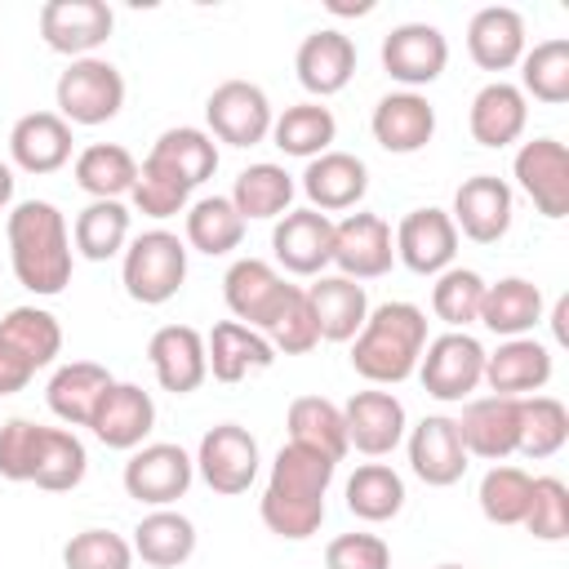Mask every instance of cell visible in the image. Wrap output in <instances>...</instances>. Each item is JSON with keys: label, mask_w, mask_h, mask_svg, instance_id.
<instances>
[{"label": "cell", "mask_w": 569, "mask_h": 569, "mask_svg": "<svg viewBox=\"0 0 569 569\" xmlns=\"http://www.w3.org/2000/svg\"><path fill=\"white\" fill-rule=\"evenodd\" d=\"M62 565L67 569H133V547L129 538L111 529H80L67 538Z\"/></svg>", "instance_id": "obj_51"}, {"label": "cell", "mask_w": 569, "mask_h": 569, "mask_svg": "<svg viewBox=\"0 0 569 569\" xmlns=\"http://www.w3.org/2000/svg\"><path fill=\"white\" fill-rule=\"evenodd\" d=\"M204 360H209V373L231 387V382H244L249 373L271 369L276 351L258 329H249L240 320H218L204 338Z\"/></svg>", "instance_id": "obj_30"}, {"label": "cell", "mask_w": 569, "mask_h": 569, "mask_svg": "<svg viewBox=\"0 0 569 569\" xmlns=\"http://www.w3.org/2000/svg\"><path fill=\"white\" fill-rule=\"evenodd\" d=\"M436 569H467V565H436Z\"/></svg>", "instance_id": "obj_58"}, {"label": "cell", "mask_w": 569, "mask_h": 569, "mask_svg": "<svg viewBox=\"0 0 569 569\" xmlns=\"http://www.w3.org/2000/svg\"><path fill=\"white\" fill-rule=\"evenodd\" d=\"M551 382V347L538 338H502L498 351H485V387L493 396H538Z\"/></svg>", "instance_id": "obj_22"}, {"label": "cell", "mask_w": 569, "mask_h": 569, "mask_svg": "<svg viewBox=\"0 0 569 569\" xmlns=\"http://www.w3.org/2000/svg\"><path fill=\"white\" fill-rule=\"evenodd\" d=\"M71 173H76V187H80L84 196H93V200H120V196L133 191L138 160H133L120 142H89V147L76 156Z\"/></svg>", "instance_id": "obj_37"}, {"label": "cell", "mask_w": 569, "mask_h": 569, "mask_svg": "<svg viewBox=\"0 0 569 569\" xmlns=\"http://www.w3.org/2000/svg\"><path fill=\"white\" fill-rule=\"evenodd\" d=\"M262 338L271 342L276 356H307L320 333H316V320H311V307H307V289L302 284H289L280 311L271 316V325L262 329Z\"/></svg>", "instance_id": "obj_49"}, {"label": "cell", "mask_w": 569, "mask_h": 569, "mask_svg": "<svg viewBox=\"0 0 569 569\" xmlns=\"http://www.w3.org/2000/svg\"><path fill=\"white\" fill-rule=\"evenodd\" d=\"M284 427H289V440L293 445H307L333 462L347 458V422H342V409L325 396H298L284 413Z\"/></svg>", "instance_id": "obj_39"}, {"label": "cell", "mask_w": 569, "mask_h": 569, "mask_svg": "<svg viewBox=\"0 0 569 569\" xmlns=\"http://www.w3.org/2000/svg\"><path fill=\"white\" fill-rule=\"evenodd\" d=\"M89 471V453H84V440L67 427H44L40 431V453H36V471H31V485L36 489H49V493H67L84 480Z\"/></svg>", "instance_id": "obj_42"}, {"label": "cell", "mask_w": 569, "mask_h": 569, "mask_svg": "<svg viewBox=\"0 0 569 569\" xmlns=\"http://www.w3.org/2000/svg\"><path fill=\"white\" fill-rule=\"evenodd\" d=\"M302 191L311 200V209L320 213H342V209H356L369 191V169L360 156L351 151H325L316 160H307L302 169Z\"/></svg>", "instance_id": "obj_28"}, {"label": "cell", "mask_w": 569, "mask_h": 569, "mask_svg": "<svg viewBox=\"0 0 569 569\" xmlns=\"http://www.w3.org/2000/svg\"><path fill=\"white\" fill-rule=\"evenodd\" d=\"M449 67V40L440 27L431 22H400L382 36V71L405 84V89H422L431 80H440V71Z\"/></svg>", "instance_id": "obj_10"}, {"label": "cell", "mask_w": 569, "mask_h": 569, "mask_svg": "<svg viewBox=\"0 0 569 569\" xmlns=\"http://www.w3.org/2000/svg\"><path fill=\"white\" fill-rule=\"evenodd\" d=\"M396 262V236L391 222L378 213H347L342 222H333V267L347 280H378L387 276Z\"/></svg>", "instance_id": "obj_12"}, {"label": "cell", "mask_w": 569, "mask_h": 569, "mask_svg": "<svg viewBox=\"0 0 569 569\" xmlns=\"http://www.w3.org/2000/svg\"><path fill=\"white\" fill-rule=\"evenodd\" d=\"M525 124H529V98H525L516 84L489 80V84L471 98L467 129H471V138H476L480 147H493V151H498V147H511V142H520Z\"/></svg>", "instance_id": "obj_31"}, {"label": "cell", "mask_w": 569, "mask_h": 569, "mask_svg": "<svg viewBox=\"0 0 569 569\" xmlns=\"http://www.w3.org/2000/svg\"><path fill=\"white\" fill-rule=\"evenodd\" d=\"M271 253L293 276H325V267L333 262V218L311 204L289 209L284 218H276Z\"/></svg>", "instance_id": "obj_16"}, {"label": "cell", "mask_w": 569, "mask_h": 569, "mask_svg": "<svg viewBox=\"0 0 569 569\" xmlns=\"http://www.w3.org/2000/svg\"><path fill=\"white\" fill-rule=\"evenodd\" d=\"M40 422L31 418H9L0 427V476L13 485H31L36 471V453H40Z\"/></svg>", "instance_id": "obj_53"}, {"label": "cell", "mask_w": 569, "mask_h": 569, "mask_svg": "<svg viewBox=\"0 0 569 569\" xmlns=\"http://www.w3.org/2000/svg\"><path fill=\"white\" fill-rule=\"evenodd\" d=\"M342 422H347V449H356L365 458L391 453L405 440V427H409L400 396L396 391H382V387L356 391L342 405Z\"/></svg>", "instance_id": "obj_17"}, {"label": "cell", "mask_w": 569, "mask_h": 569, "mask_svg": "<svg viewBox=\"0 0 569 569\" xmlns=\"http://www.w3.org/2000/svg\"><path fill=\"white\" fill-rule=\"evenodd\" d=\"M391 236H396V258L413 276H440L458 258V227H453L449 209H436V204L409 209Z\"/></svg>", "instance_id": "obj_15"}, {"label": "cell", "mask_w": 569, "mask_h": 569, "mask_svg": "<svg viewBox=\"0 0 569 569\" xmlns=\"http://www.w3.org/2000/svg\"><path fill=\"white\" fill-rule=\"evenodd\" d=\"M529 489H533V476H529L525 467L493 462V467L480 476V489H476L480 516H485L489 525H520L525 511H529Z\"/></svg>", "instance_id": "obj_47"}, {"label": "cell", "mask_w": 569, "mask_h": 569, "mask_svg": "<svg viewBox=\"0 0 569 569\" xmlns=\"http://www.w3.org/2000/svg\"><path fill=\"white\" fill-rule=\"evenodd\" d=\"M293 71H298V84L311 93V102L342 93L351 84V76H356L351 36H342L338 27H320V31L302 36V44L293 53Z\"/></svg>", "instance_id": "obj_19"}, {"label": "cell", "mask_w": 569, "mask_h": 569, "mask_svg": "<svg viewBox=\"0 0 569 569\" xmlns=\"http://www.w3.org/2000/svg\"><path fill=\"white\" fill-rule=\"evenodd\" d=\"M71 244L89 262H107V258L124 253V244H129V209H124V200H89L76 213Z\"/></svg>", "instance_id": "obj_40"}, {"label": "cell", "mask_w": 569, "mask_h": 569, "mask_svg": "<svg viewBox=\"0 0 569 569\" xmlns=\"http://www.w3.org/2000/svg\"><path fill=\"white\" fill-rule=\"evenodd\" d=\"M413 373L422 378L427 396H436L445 405H462L485 382V347L467 329H449L440 338H427Z\"/></svg>", "instance_id": "obj_6"}, {"label": "cell", "mask_w": 569, "mask_h": 569, "mask_svg": "<svg viewBox=\"0 0 569 569\" xmlns=\"http://www.w3.org/2000/svg\"><path fill=\"white\" fill-rule=\"evenodd\" d=\"M244 240V218L236 213V204L227 196H204L196 204H187V244L196 253L222 258L231 249H240Z\"/></svg>", "instance_id": "obj_45"}, {"label": "cell", "mask_w": 569, "mask_h": 569, "mask_svg": "<svg viewBox=\"0 0 569 569\" xmlns=\"http://www.w3.org/2000/svg\"><path fill=\"white\" fill-rule=\"evenodd\" d=\"M111 369L98 365V360H71V365H58L49 387H44V400L53 409V418H62L67 427H89L98 400L111 391Z\"/></svg>", "instance_id": "obj_32"}, {"label": "cell", "mask_w": 569, "mask_h": 569, "mask_svg": "<svg viewBox=\"0 0 569 569\" xmlns=\"http://www.w3.org/2000/svg\"><path fill=\"white\" fill-rule=\"evenodd\" d=\"M0 338H4L31 369L53 365L58 351H62V325H58V316L44 311V307H13V311H4Z\"/></svg>", "instance_id": "obj_43"}, {"label": "cell", "mask_w": 569, "mask_h": 569, "mask_svg": "<svg viewBox=\"0 0 569 569\" xmlns=\"http://www.w3.org/2000/svg\"><path fill=\"white\" fill-rule=\"evenodd\" d=\"M480 302H485V276L471 267H449L436 276L431 284V311L436 320H445L449 329H467L480 320Z\"/></svg>", "instance_id": "obj_48"}, {"label": "cell", "mask_w": 569, "mask_h": 569, "mask_svg": "<svg viewBox=\"0 0 569 569\" xmlns=\"http://www.w3.org/2000/svg\"><path fill=\"white\" fill-rule=\"evenodd\" d=\"M129 200H133V209H138V213H147V218H173V213H187L191 191H187L173 173H164L160 164L142 160V164H138V178H133Z\"/></svg>", "instance_id": "obj_52"}, {"label": "cell", "mask_w": 569, "mask_h": 569, "mask_svg": "<svg viewBox=\"0 0 569 569\" xmlns=\"http://www.w3.org/2000/svg\"><path fill=\"white\" fill-rule=\"evenodd\" d=\"M373 142L391 156H413L436 138V107L413 93V89H396L387 98H378L373 116H369Z\"/></svg>", "instance_id": "obj_23"}, {"label": "cell", "mask_w": 569, "mask_h": 569, "mask_svg": "<svg viewBox=\"0 0 569 569\" xmlns=\"http://www.w3.org/2000/svg\"><path fill=\"white\" fill-rule=\"evenodd\" d=\"M467 53L480 71H511L525 58V18L511 4H485L467 22Z\"/></svg>", "instance_id": "obj_29"}, {"label": "cell", "mask_w": 569, "mask_h": 569, "mask_svg": "<svg viewBox=\"0 0 569 569\" xmlns=\"http://www.w3.org/2000/svg\"><path fill=\"white\" fill-rule=\"evenodd\" d=\"M307 307L316 320L320 342H351L369 316V293L360 280L347 276H316L307 284Z\"/></svg>", "instance_id": "obj_26"}, {"label": "cell", "mask_w": 569, "mask_h": 569, "mask_svg": "<svg viewBox=\"0 0 569 569\" xmlns=\"http://www.w3.org/2000/svg\"><path fill=\"white\" fill-rule=\"evenodd\" d=\"M333 138H338V120L325 102H293L271 120V142L284 156L316 160V156L333 151Z\"/></svg>", "instance_id": "obj_36"}, {"label": "cell", "mask_w": 569, "mask_h": 569, "mask_svg": "<svg viewBox=\"0 0 569 569\" xmlns=\"http://www.w3.org/2000/svg\"><path fill=\"white\" fill-rule=\"evenodd\" d=\"M325 569H391V547L378 533H338L325 547Z\"/></svg>", "instance_id": "obj_54"}, {"label": "cell", "mask_w": 569, "mask_h": 569, "mask_svg": "<svg viewBox=\"0 0 569 569\" xmlns=\"http://www.w3.org/2000/svg\"><path fill=\"white\" fill-rule=\"evenodd\" d=\"M449 218H453L458 236H467L476 244H498L511 231L516 196L498 173H476V178H462V187L453 191Z\"/></svg>", "instance_id": "obj_13"}, {"label": "cell", "mask_w": 569, "mask_h": 569, "mask_svg": "<svg viewBox=\"0 0 569 569\" xmlns=\"http://www.w3.org/2000/svg\"><path fill=\"white\" fill-rule=\"evenodd\" d=\"M516 89L525 98L533 93L547 107L569 102V40L565 36H551V40H538L533 49H525V58H520V84Z\"/></svg>", "instance_id": "obj_44"}, {"label": "cell", "mask_w": 569, "mask_h": 569, "mask_svg": "<svg viewBox=\"0 0 569 569\" xmlns=\"http://www.w3.org/2000/svg\"><path fill=\"white\" fill-rule=\"evenodd\" d=\"M71 124L58 111H27L9 129V156L22 173H58L71 160Z\"/></svg>", "instance_id": "obj_27"}, {"label": "cell", "mask_w": 569, "mask_h": 569, "mask_svg": "<svg viewBox=\"0 0 569 569\" xmlns=\"http://www.w3.org/2000/svg\"><path fill=\"white\" fill-rule=\"evenodd\" d=\"M31 378H36V369H31V365H27V360H22V356L0 338V396L22 391Z\"/></svg>", "instance_id": "obj_55"}, {"label": "cell", "mask_w": 569, "mask_h": 569, "mask_svg": "<svg viewBox=\"0 0 569 569\" xmlns=\"http://www.w3.org/2000/svg\"><path fill=\"white\" fill-rule=\"evenodd\" d=\"M409 467L422 485L431 489H449L462 480L467 471V449L458 436V422L445 413H427L413 431H409Z\"/></svg>", "instance_id": "obj_24"}, {"label": "cell", "mask_w": 569, "mask_h": 569, "mask_svg": "<svg viewBox=\"0 0 569 569\" xmlns=\"http://www.w3.org/2000/svg\"><path fill=\"white\" fill-rule=\"evenodd\" d=\"M333 471H338L333 458L289 440L276 453L267 489H262V502H258L262 525L276 538H289V542H302V538L320 533V525H325V493L333 485Z\"/></svg>", "instance_id": "obj_1"}, {"label": "cell", "mask_w": 569, "mask_h": 569, "mask_svg": "<svg viewBox=\"0 0 569 569\" xmlns=\"http://www.w3.org/2000/svg\"><path fill=\"white\" fill-rule=\"evenodd\" d=\"M116 13L102 0H44L40 4V40L53 53L76 58H93L98 44L111 40Z\"/></svg>", "instance_id": "obj_9"}, {"label": "cell", "mask_w": 569, "mask_h": 569, "mask_svg": "<svg viewBox=\"0 0 569 569\" xmlns=\"http://www.w3.org/2000/svg\"><path fill=\"white\" fill-rule=\"evenodd\" d=\"M53 102H58V116L67 124H89V129L107 124L124 107V76L107 58H76L58 76Z\"/></svg>", "instance_id": "obj_5"}, {"label": "cell", "mask_w": 569, "mask_h": 569, "mask_svg": "<svg viewBox=\"0 0 569 569\" xmlns=\"http://www.w3.org/2000/svg\"><path fill=\"white\" fill-rule=\"evenodd\" d=\"M516 187L533 200L542 218H565L569 213V151L560 138H533L516 151L511 160Z\"/></svg>", "instance_id": "obj_14"}, {"label": "cell", "mask_w": 569, "mask_h": 569, "mask_svg": "<svg viewBox=\"0 0 569 569\" xmlns=\"http://www.w3.org/2000/svg\"><path fill=\"white\" fill-rule=\"evenodd\" d=\"M9 200H13V169L0 160V209H9Z\"/></svg>", "instance_id": "obj_56"}, {"label": "cell", "mask_w": 569, "mask_h": 569, "mask_svg": "<svg viewBox=\"0 0 569 569\" xmlns=\"http://www.w3.org/2000/svg\"><path fill=\"white\" fill-rule=\"evenodd\" d=\"M151 164H160L164 173H173L187 191H196L204 178H213L218 169V142L209 138V129H196V124H178V129H164L156 138V147L147 151Z\"/></svg>", "instance_id": "obj_35"}, {"label": "cell", "mask_w": 569, "mask_h": 569, "mask_svg": "<svg viewBox=\"0 0 569 569\" xmlns=\"http://www.w3.org/2000/svg\"><path fill=\"white\" fill-rule=\"evenodd\" d=\"M147 360H151L160 391H173V396H191L209 378L204 338L191 325H160L147 342Z\"/></svg>", "instance_id": "obj_21"}, {"label": "cell", "mask_w": 569, "mask_h": 569, "mask_svg": "<svg viewBox=\"0 0 569 569\" xmlns=\"http://www.w3.org/2000/svg\"><path fill=\"white\" fill-rule=\"evenodd\" d=\"M204 120H209V138L227 142V147H258L271 133V102L258 84L249 80H222L209 102H204Z\"/></svg>", "instance_id": "obj_11"}, {"label": "cell", "mask_w": 569, "mask_h": 569, "mask_svg": "<svg viewBox=\"0 0 569 569\" xmlns=\"http://www.w3.org/2000/svg\"><path fill=\"white\" fill-rule=\"evenodd\" d=\"M258 440L240 427V422H218L200 436V449H196V471L200 480L222 493V498H236L244 493L253 480H258Z\"/></svg>", "instance_id": "obj_8"}, {"label": "cell", "mask_w": 569, "mask_h": 569, "mask_svg": "<svg viewBox=\"0 0 569 569\" xmlns=\"http://www.w3.org/2000/svg\"><path fill=\"white\" fill-rule=\"evenodd\" d=\"M569 440V409L556 396H525L520 400V440L516 453L542 462L551 453H560Z\"/></svg>", "instance_id": "obj_46"}, {"label": "cell", "mask_w": 569, "mask_h": 569, "mask_svg": "<svg viewBox=\"0 0 569 569\" xmlns=\"http://www.w3.org/2000/svg\"><path fill=\"white\" fill-rule=\"evenodd\" d=\"M453 422H458L467 458L502 462V458L516 453V440H520V400H511V396H476V400H467L462 418H453Z\"/></svg>", "instance_id": "obj_20"}, {"label": "cell", "mask_w": 569, "mask_h": 569, "mask_svg": "<svg viewBox=\"0 0 569 569\" xmlns=\"http://www.w3.org/2000/svg\"><path fill=\"white\" fill-rule=\"evenodd\" d=\"M187 280V240H178L164 227H151L124 244L120 258V284L142 307H164Z\"/></svg>", "instance_id": "obj_4"}, {"label": "cell", "mask_w": 569, "mask_h": 569, "mask_svg": "<svg viewBox=\"0 0 569 569\" xmlns=\"http://www.w3.org/2000/svg\"><path fill=\"white\" fill-rule=\"evenodd\" d=\"M329 9H333V13H369L373 4H342V0H329Z\"/></svg>", "instance_id": "obj_57"}, {"label": "cell", "mask_w": 569, "mask_h": 569, "mask_svg": "<svg viewBox=\"0 0 569 569\" xmlns=\"http://www.w3.org/2000/svg\"><path fill=\"white\" fill-rule=\"evenodd\" d=\"M498 338H529L542 325V289L525 276H502L498 284H485L480 320Z\"/></svg>", "instance_id": "obj_33"}, {"label": "cell", "mask_w": 569, "mask_h": 569, "mask_svg": "<svg viewBox=\"0 0 569 569\" xmlns=\"http://www.w3.org/2000/svg\"><path fill=\"white\" fill-rule=\"evenodd\" d=\"M124 493L142 507H173L191 480H196V458L182 445L156 440V445H138L124 462Z\"/></svg>", "instance_id": "obj_7"}, {"label": "cell", "mask_w": 569, "mask_h": 569, "mask_svg": "<svg viewBox=\"0 0 569 569\" xmlns=\"http://www.w3.org/2000/svg\"><path fill=\"white\" fill-rule=\"evenodd\" d=\"M156 427V400L151 391H142L138 382H111V391L98 400L89 431L107 445V449H138Z\"/></svg>", "instance_id": "obj_25"}, {"label": "cell", "mask_w": 569, "mask_h": 569, "mask_svg": "<svg viewBox=\"0 0 569 569\" xmlns=\"http://www.w3.org/2000/svg\"><path fill=\"white\" fill-rule=\"evenodd\" d=\"M427 347V311L413 302H382L351 338V369L373 387H396L418 369Z\"/></svg>", "instance_id": "obj_3"}, {"label": "cell", "mask_w": 569, "mask_h": 569, "mask_svg": "<svg viewBox=\"0 0 569 569\" xmlns=\"http://www.w3.org/2000/svg\"><path fill=\"white\" fill-rule=\"evenodd\" d=\"M400 507H405V480H400L396 467H387V462H360L347 476V511L356 520L382 525V520L400 516Z\"/></svg>", "instance_id": "obj_41"}, {"label": "cell", "mask_w": 569, "mask_h": 569, "mask_svg": "<svg viewBox=\"0 0 569 569\" xmlns=\"http://www.w3.org/2000/svg\"><path fill=\"white\" fill-rule=\"evenodd\" d=\"M538 542H565L569 538V489L560 476H533L529 511L520 520Z\"/></svg>", "instance_id": "obj_50"}, {"label": "cell", "mask_w": 569, "mask_h": 569, "mask_svg": "<svg viewBox=\"0 0 569 569\" xmlns=\"http://www.w3.org/2000/svg\"><path fill=\"white\" fill-rule=\"evenodd\" d=\"M9 236V262L22 289L53 298L71 284V267H76V249H71V231L67 218L53 200H22L9 209L4 222Z\"/></svg>", "instance_id": "obj_2"}, {"label": "cell", "mask_w": 569, "mask_h": 569, "mask_svg": "<svg viewBox=\"0 0 569 569\" xmlns=\"http://www.w3.org/2000/svg\"><path fill=\"white\" fill-rule=\"evenodd\" d=\"M133 556L151 569H178L196 556V525L173 507H151L133 525Z\"/></svg>", "instance_id": "obj_34"}, {"label": "cell", "mask_w": 569, "mask_h": 569, "mask_svg": "<svg viewBox=\"0 0 569 569\" xmlns=\"http://www.w3.org/2000/svg\"><path fill=\"white\" fill-rule=\"evenodd\" d=\"M284 293H289V280H284L271 262H262V258H236V262L227 267V276H222L227 311H231L240 325L258 329V333L271 325V316L280 311Z\"/></svg>", "instance_id": "obj_18"}, {"label": "cell", "mask_w": 569, "mask_h": 569, "mask_svg": "<svg viewBox=\"0 0 569 569\" xmlns=\"http://www.w3.org/2000/svg\"><path fill=\"white\" fill-rule=\"evenodd\" d=\"M293 178H289V169H280V164H271V160H258V164H249V169H240L236 173V187H231V204H236V213L249 222V218H284L289 213V204H293Z\"/></svg>", "instance_id": "obj_38"}]
</instances>
